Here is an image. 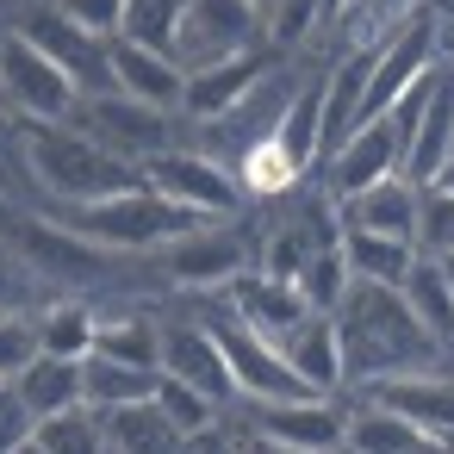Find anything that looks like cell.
Returning <instances> with one entry per match:
<instances>
[{"mask_svg": "<svg viewBox=\"0 0 454 454\" xmlns=\"http://www.w3.org/2000/svg\"><path fill=\"white\" fill-rule=\"evenodd\" d=\"M336 342H342V392L392 380V373H423V367H448V348L417 324V311L404 305L398 286L380 280H348V293L336 299Z\"/></svg>", "mask_w": 454, "mask_h": 454, "instance_id": "1", "label": "cell"}, {"mask_svg": "<svg viewBox=\"0 0 454 454\" xmlns=\"http://www.w3.org/2000/svg\"><path fill=\"white\" fill-rule=\"evenodd\" d=\"M13 156L44 206H82L137 187V168L106 144H94L75 119H13Z\"/></svg>", "mask_w": 454, "mask_h": 454, "instance_id": "2", "label": "cell"}, {"mask_svg": "<svg viewBox=\"0 0 454 454\" xmlns=\"http://www.w3.org/2000/svg\"><path fill=\"white\" fill-rule=\"evenodd\" d=\"M0 224H7V237H13V255H20L26 280H32L44 299H51V293H82V299H94L100 286L119 280V262H125V255H113V249H100V243H88V237H75V231H63L51 212L0 206Z\"/></svg>", "mask_w": 454, "mask_h": 454, "instance_id": "3", "label": "cell"}, {"mask_svg": "<svg viewBox=\"0 0 454 454\" xmlns=\"http://www.w3.org/2000/svg\"><path fill=\"white\" fill-rule=\"evenodd\" d=\"M38 212H51L63 231L100 243V249H113V255H156L168 237H181L187 224H200L193 212H181L175 200H162V193L144 187V181H137V187H119V193H106V200L38 206Z\"/></svg>", "mask_w": 454, "mask_h": 454, "instance_id": "4", "label": "cell"}, {"mask_svg": "<svg viewBox=\"0 0 454 454\" xmlns=\"http://www.w3.org/2000/svg\"><path fill=\"white\" fill-rule=\"evenodd\" d=\"M255 268V231L237 218H200L187 224L181 237H168L156 249V274L168 293H187V299H206V293H224L237 274Z\"/></svg>", "mask_w": 454, "mask_h": 454, "instance_id": "5", "label": "cell"}, {"mask_svg": "<svg viewBox=\"0 0 454 454\" xmlns=\"http://www.w3.org/2000/svg\"><path fill=\"white\" fill-rule=\"evenodd\" d=\"M137 181L156 187L162 200H175V206L193 212V218H237V212L249 206L243 187H237V175H231V162H218V156L200 150V144H168V150L144 156V162H137Z\"/></svg>", "mask_w": 454, "mask_h": 454, "instance_id": "6", "label": "cell"}, {"mask_svg": "<svg viewBox=\"0 0 454 454\" xmlns=\"http://www.w3.org/2000/svg\"><path fill=\"white\" fill-rule=\"evenodd\" d=\"M231 417H237L243 429H255L262 442L286 448V454H342V429H348V398H342V392L255 398V404H231Z\"/></svg>", "mask_w": 454, "mask_h": 454, "instance_id": "7", "label": "cell"}, {"mask_svg": "<svg viewBox=\"0 0 454 454\" xmlns=\"http://www.w3.org/2000/svg\"><path fill=\"white\" fill-rule=\"evenodd\" d=\"M82 88L26 38L0 32V113L7 119H75Z\"/></svg>", "mask_w": 454, "mask_h": 454, "instance_id": "8", "label": "cell"}, {"mask_svg": "<svg viewBox=\"0 0 454 454\" xmlns=\"http://www.w3.org/2000/svg\"><path fill=\"white\" fill-rule=\"evenodd\" d=\"M75 125L94 137V144H106L113 156H125L131 168L144 162V156H156V150H168V144H181L175 137V113H162V106H144V100H131V94H119V88H100V94H82V106H75Z\"/></svg>", "mask_w": 454, "mask_h": 454, "instance_id": "9", "label": "cell"}, {"mask_svg": "<svg viewBox=\"0 0 454 454\" xmlns=\"http://www.w3.org/2000/svg\"><path fill=\"white\" fill-rule=\"evenodd\" d=\"M262 44V7L255 0H187L181 20H175V38H168V57L181 69H206L218 57H237Z\"/></svg>", "mask_w": 454, "mask_h": 454, "instance_id": "10", "label": "cell"}, {"mask_svg": "<svg viewBox=\"0 0 454 454\" xmlns=\"http://www.w3.org/2000/svg\"><path fill=\"white\" fill-rule=\"evenodd\" d=\"M317 175H324L330 200H348V193H361V187H373L386 175H404V125H398V113H380V119L355 125L348 137H336L324 150Z\"/></svg>", "mask_w": 454, "mask_h": 454, "instance_id": "11", "label": "cell"}, {"mask_svg": "<svg viewBox=\"0 0 454 454\" xmlns=\"http://www.w3.org/2000/svg\"><path fill=\"white\" fill-rule=\"evenodd\" d=\"M13 32H26L82 94H100V88H113V75H106V38H94V32H82L69 13H57V0H20V13H13Z\"/></svg>", "mask_w": 454, "mask_h": 454, "instance_id": "12", "label": "cell"}, {"mask_svg": "<svg viewBox=\"0 0 454 454\" xmlns=\"http://www.w3.org/2000/svg\"><path fill=\"white\" fill-rule=\"evenodd\" d=\"M454 361V355H448ZM355 398H373L386 411H398L404 423H417L435 448L454 454V373L448 367H423V373H392V380H373L361 386Z\"/></svg>", "mask_w": 454, "mask_h": 454, "instance_id": "13", "label": "cell"}, {"mask_svg": "<svg viewBox=\"0 0 454 454\" xmlns=\"http://www.w3.org/2000/svg\"><path fill=\"white\" fill-rule=\"evenodd\" d=\"M268 69H274V51H268V44H249V51H237V57L206 63V69H187V88H181V125L200 131V125L224 119Z\"/></svg>", "mask_w": 454, "mask_h": 454, "instance_id": "14", "label": "cell"}, {"mask_svg": "<svg viewBox=\"0 0 454 454\" xmlns=\"http://www.w3.org/2000/svg\"><path fill=\"white\" fill-rule=\"evenodd\" d=\"M156 367L175 373V380H187V386H200V392L218 398L224 411L237 404V386H231L224 348H218V336L206 330L200 311H187V317H162V355H156Z\"/></svg>", "mask_w": 454, "mask_h": 454, "instance_id": "15", "label": "cell"}, {"mask_svg": "<svg viewBox=\"0 0 454 454\" xmlns=\"http://www.w3.org/2000/svg\"><path fill=\"white\" fill-rule=\"evenodd\" d=\"M106 75L119 94L144 100V106H162L181 119V88H187V69L156 51V44H137V38H106Z\"/></svg>", "mask_w": 454, "mask_h": 454, "instance_id": "16", "label": "cell"}, {"mask_svg": "<svg viewBox=\"0 0 454 454\" xmlns=\"http://www.w3.org/2000/svg\"><path fill=\"white\" fill-rule=\"evenodd\" d=\"M274 348L286 355V367L299 373L305 392H342V342H336L330 311H305L286 336H274Z\"/></svg>", "mask_w": 454, "mask_h": 454, "instance_id": "17", "label": "cell"}, {"mask_svg": "<svg viewBox=\"0 0 454 454\" xmlns=\"http://www.w3.org/2000/svg\"><path fill=\"white\" fill-rule=\"evenodd\" d=\"M218 299H224V305H231L243 324H255L262 336H286V330H293V324L311 311V305L299 299V286H293V280H280V274H262V268L237 274V280H231Z\"/></svg>", "mask_w": 454, "mask_h": 454, "instance_id": "18", "label": "cell"}, {"mask_svg": "<svg viewBox=\"0 0 454 454\" xmlns=\"http://www.w3.org/2000/svg\"><path fill=\"white\" fill-rule=\"evenodd\" d=\"M336 224L348 231H380V237H411L417 231V181L404 175H386L348 200H336Z\"/></svg>", "mask_w": 454, "mask_h": 454, "instance_id": "19", "label": "cell"}, {"mask_svg": "<svg viewBox=\"0 0 454 454\" xmlns=\"http://www.w3.org/2000/svg\"><path fill=\"white\" fill-rule=\"evenodd\" d=\"M32 324H38V348L44 355L88 361L94 355V330H100V305L82 299V293H51L44 305H32Z\"/></svg>", "mask_w": 454, "mask_h": 454, "instance_id": "20", "label": "cell"}, {"mask_svg": "<svg viewBox=\"0 0 454 454\" xmlns=\"http://www.w3.org/2000/svg\"><path fill=\"white\" fill-rule=\"evenodd\" d=\"M435 442L404 423L398 411L373 404V398H348V429H342V454H429Z\"/></svg>", "mask_w": 454, "mask_h": 454, "instance_id": "21", "label": "cell"}, {"mask_svg": "<svg viewBox=\"0 0 454 454\" xmlns=\"http://www.w3.org/2000/svg\"><path fill=\"white\" fill-rule=\"evenodd\" d=\"M94 355H106V361H125V367H156V355H162V317H156V311H144V305L100 311Z\"/></svg>", "mask_w": 454, "mask_h": 454, "instance_id": "22", "label": "cell"}, {"mask_svg": "<svg viewBox=\"0 0 454 454\" xmlns=\"http://www.w3.org/2000/svg\"><path fill=\"white\" fill-rule=\"evenodd\" d=\"M7 386L26 398L32 417H57V411L82 404V361H69V355H44V348H38Z\"/></svg>", "mask_w": 454, "mask_h": 454, "instance_id": "23", "label": "cell"}, {"mask_svg": "<svg viewBox=\"0 0 454 454\" xmlns=\"http://www.w3.org/2000/svg\"><path fill=\"white\" fill-rule=\"evenodd\" d=\"M342 262H348V274L355 280H380V286H398L404 274H411V262L423 255L411 237H380V231H348L342 224Z\"/></svg>", "mask_w": 454, "mask_h": 454, "instance_id": "24", "label": "cell"}, {"mask_svg": "<svg viewBox=\"0 0 454 454\" xmlns=\"http://www.w3.org/2000/svg\"><path fill=\"white\" fill-rule=\"evenodd\" d=\"M398 293H404V305L417 311V324L454 355V293H448V274H442V262L435 255H417L411 262V274L398 280Z\"/></svg>", "mask_w": 454, "mask_h": 454, "instance_id": "25", "label": "cell"}, {"mask_svg": "<svg viewBox=\"0 0 454 454\" xmlns=\"http://www.w3.org/2000/svg\"><path fill=\"white\" fill-rule=\"evenodd\" d=\"M150 392H156V367H125V361H106V355L82 361V404H94L100 417L119 411V404H137Z\"/></svg>", "mask_w": 454, "mask_h": 454, "instance_id": "26", "label": "cell"}, {"mask_svg": "<svg viewBox=\"0 0 454 454\" xmlns=\"http://www.w3.org/2000/svg\"><path fill=\"white\" fill-rule=\"evenodd\" d=\"M330 26V0H262V44L274 57H299Z\"/></svg>", "mask_w": 454, "mask_h": 454, "instance_id": "27", "label": "cell"}, {"mask_svg": "<svg viewBox=\"0 0 454 454\" xmlns=\"http://www.w3.org/2000/svg\"><path fill=\"white\" fill-rule=\"evenodd\" d=\"M106 442H119L125 454H181V429L156 411V398L106 411Z\"/></svg>", "mask_w": 454, "mask_h": 454, "instance_id": "28", "label": "cell"}, {"mask_svg": "<svg viewBox=\"0 0 454 454\" xmlns=\"http://www.w3.org/2000/svg\"><path fill=\"white\" fill-rule=\"evenodd\" d=\"M32 435L44 454H106V417L94 404H69L57 417H38Z\"/></svg>", "mask_w": 454, "mask_h": 454, "instance_id": "29", "label": "cell"}, {"mask_svg": "<svg viewBox=\"0 0 454 454\" xmlns=\"http://www.w3.org/2000/svg\"><path fill=\"white\" fill-rule=\"evenodd\" d=\"M348 262H342V243H324V249H311L305 262H299V274H293V286H299V299L311 305V311H336V299L348 293Z\"/></svg>", "mask_w": 454, "mask_h": 454, "instance_id": "30", "label": "cell"}, {"mask_svg": "<svg viewBox=\"0 0 454 454\" xmlns=\"http://www.w3.org/2000/svg\"><path fill=\"white\" fill-rule=\"evenodd\" d=\"M150 398H156V411H162L181 435H187V429H206L212 417H224L218 398H206L200 386H187V380H175V373H162V367H156V392H150Z\"/></svg>", "mask_w": 454, "mask_h": 454, "instance_id": "31", "label": "cell"}, {"mask_svg": "<svg viewBox=\"0 0 454 454\" xmlns=\"http://www.w3.org/2000/svg\"><path fill=\"white\" fill-rule=\"evenodd\" d=\"M187 0H125V20H119V38H137V44H156L168 51L175 38V20H181Z\"/></svg>", "mask_w": 454, "mask_h": 454, "instance_id": "32", "label": "cell"}, {"mask_svg": "<svg viewBox=\"0 0 454 454\" xmlns=\"http://www.w3.org/2000/svg\"><path fill=\"white\" fill-rule=\"evenodd\" d=\"M411 243L423 255H448L454 249V193L417 187V231H411Z\"/></svg>", "mask_w": 454, "mask_h": 454, "instance_id": "33", "label": "cell"}, {"mask_svg": "<svg viewBox=\"0 0 454 454\" xmlns=\"http://www.w3.org/2000/svg\"><path fill=\"white\" fill-rule=\"evenodd\" d=\"M38 355V324L32 305H0V380H13Z\"/></svg>", "mask_w": 454, "mask_h": 454, "instance_id": "34", "label": "cell"}, {"mask_svg": "<svg viewBox=\"0 0 454 454\" xmlns=\"http://www.w3.org/2000/svg\"><path fill=\"white\" fill-rule=\"evenodd\" d=\"M57 13H69L82 32L94 38H119V20H125V0H57Z\"/></svg>", "mask_w": 454, "mask_h": 454, "instance_id": "35", "label": "cell"}, {"mask_svg": "<svg viewBox=\"0 0 454 454\" xmlns=\"http://www.w3.org/2000/svg\"><path fill=\"white\" fill-rule=\"evenodd\" d=\"M32 429H38V417L26 411V398L13 386H0V454H13L20 442H32Z\"/></svg>", "mask_w": 454, "mask_h": 454, "instance_id": "36", "label": "cell"}, {"mask_svg": "<svg viewBox=\"0 0 454 454\" xmlns=\"http://www.w3.org/2000/svg\"><path fill=\"white\" fill-rule=\"evenodd\" d=\"M237 435H243V429H237V417L224 411V417H212L206 429H187V435H181V454H237Z\"/></svg>", "mask_w": 454, "mask_h": 454, "instance_id": "37", "label": "cell"}, {"mask_svg": "<svg viewBox=\"0 0 454 454\" xmlns=\"http://www.w3.org/2000/svg\"><path fill=\"white\" fill-rule=\"evenodd\" d=\"M26 299H32V280H26L20 255H13V237H7V224H0V305H26Z\"/></svg>", "mask_w": 454, "mask_h": 454, "instance_id": "38", "label": "cell"}, {"mask_svg": "<svg viewBox=\"0 0 454 454\" xmlns=\"http://www.w3.org/2000/svg\"><path fill=\"white\" fill-rule=\"evenodd\" d=\"M423 187H435V193H454V150H448V156L435 162V175H429Z\"/></svg>", "mask_w": 454, "mask_h": 454, "instance_id": "39", "label": "cell"}, {"mask_svg": "<svg viewBox=\"0 0 454 454\" xmlns=\"http://www.w3.org/2000/svg\"><path fill=\"white\" fill-rule=\"evenodd\" d=\"M237 429H243V423H237ZM237 454H286V448H274V442H262L255 429H243V435H237Z\"/></svg>", "mask_w": 454, "mask_h": 454, "instance_id": "40", "label": "cell"}, {"mask_svg": "<svg viewBox=\"0 0 454 454\" xmlns=\"http://www.w3.org/2000/svg\"><path fill=\"white\" fill-rule=\"evenodd\" d=\"M435 262H442V274H448V293H454V249H448V255H435Z\"/></svg>", "mask_w": 454, "mask_h": 454, "instance_id": "41", "label": "cell"}, {"mask_svg": "<svg viewBox=\"0 0 454 454\" xmlns=\"http://www.w3.org/2000/svg\"><path fill=\"white\" fill-rule=\"evenodd\" d=\"M442 44H448V63H454V20H442Z\"/></svg>", "mask_w": 454, "mask_h": 454, "instance_id": "42", "label": "cell"}, {"mask_svg": "<svg viewBox=\"0 0 454 454\" xmlns=\"http://www.w3.org/2000/svg\"><path fill=\"white\" fill-rule=\"evenodd\" d=\"M13 454H44V448H38V435H32V442H20V448H13Z\"/></svg>", "mask_w": 454, "mask_h": 454, "instance_id": "43", "label": "cell"}, {"mask_svg": "<svg viewBox=\"0 0 454 454\" xmlns=\"http://www.w3.org/2000/svg\"><path fill=\"white\" fill-rule=\"evenodd\" d=\"M106 454H125V448H119V442H106Z\"/></svg>", "mask_w": 454, "mask_h": 454, "instance_id": "44", "label": "cell"}, {"mask_svg": "<svg viewBox=\"0 0 454 454\" xmlns=\"http://www.w3.org/2000/svg\"><path fill=\"white\" fill-rule=\"evenodd\" d=\"M429 454H448V448H429Z\"/></svg>", "mask_w": 454, "mask_h": 454, "instance_id": "45", "label": "cell"}, {"mask_svg": "<svg viewBox=\"0 0 454 454\" xmlns=\"http://www.w3.org/2000/svg\"><path fill=\"white\" fill-rule=\"evenodd\" d=\"M0 386H7V380H0Z\"/></svg>", "mask_w": 454, "mask_h": 454, "instance_id": "46", "label": "cell"}, {"mask_svg": "<svg viewBox=\"0 0 454 454\" xmlns=\"http://www.w3.org/2000/svg\"><path fill=\"white\" fill-rule=\"evenodd\" d=\"M255 7H262V0H255Z\"/></svg>", "mask_w": 454, "mask_h": 454, "instance_id": "47", "label": "cell"}]
</instances>
